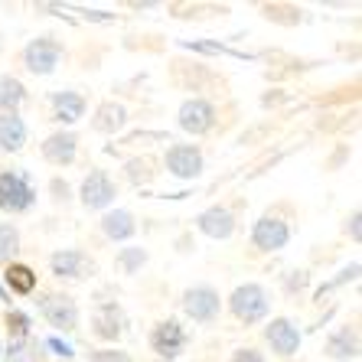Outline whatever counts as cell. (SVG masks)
Wrapping results in <instances>:
<instances>
[{"label":"cell","mask_w":362,"mask_h":362,"mask_svg":"<svg viewBox=\"0 0 362 362\" xmlns=\"http://www.w3.org/2000/svg\"><path fill=\"white\" fill-rule=\"evenodd\" d=\"M36 189L30 173L23 170H0V212L7 216H23L33 209Z\"/></svg>","instance_id":"6da1fadb"},{"label":"cell","mask_w":362,"mask_h":362,"mask_svg":"<svg viewBox=\"0 0 362 362\" xmlns=\"http://www.w3.org/2000/svg\"><path fill=\"white\" fill-rule=\"evenodd\" d=\"M228 310H232V317H235L238 323H245V327H255V323H262L264 317H268L271 310V297L268 291H264L262 284H238L235 291H232V297H228Z\"/></svg>","instance_id":"7a4b0ae2"},{"label":"cell","mask_w":362,"mask_h":362,"mask_svg":"<svg viewBox=\"0 0 362 362\" xmlns=\"http://www.w3.org/2000/svg\"><path fill=\"white\" fill-rule=\"evenodd\" d=\"M36 303H40L42 320L49 323L52 329H59V333H76L78 329V303H76V297L49 291V294H40V300Z\"/></svg>","instance_id":"3957f363"},{"label":"cell","mask_w":362,"mask_h":362,"mask_svg":"<svg viewBox=\"0 0 362 362\" xmlns=\"http://www.w3.org/2000/svg\"><path fill=\"white\" fill-rule=\"evenodd\" d=\"M49 271L59 281H88L98 274V262L82 248H62L49 258Z\"/></svg>","instance_id":"277c9868"},{"label":"cell","mask_w":362,"mask_h":362,"mask_svg":"<svg viewBox=\"0 0 362 362\" xmlns=\"http://www.w3.org/2000/svg\"><path fill=\"white\" fill-rule=\"evenodd\" d=\"M180 303H183V313L193 323H212L222 313V297H219V291L209 287V284L186 287Z\"/></svg>","instance_id":"5b68a950"},{"label":"cell","mask_w":362,"mask_h":362,"mask_svg":"<svg viewBox=\"0 0 362 362\" xmlns=\"http://www.w3.org/2000/svg\"><path fill=\"white\" fill-rule=\"evenodd\" d=\"M66 56L59 40H52V36H40V40L26 42L23 49V66L33 72V76H52L59 59Z\"/></svg>","instance_id":"8992f818"},{"label":"cell","mask_w":362,"mask_h":362,"mask_svg":"<svg viewBox=\"0 0 362 362\" xmlns=\"http://www.w3.org/2000/svg\"><path fill=\"white\" fill-rule=\"evenodd\" d=\"M186 346H189V333H186V327L177 317H167V320H160L151 329V349L160 359H177Z\"/></svg>","instance_id":"52a82bcc"},{"label":"cell","mask_w":362,"mask_h":362,"mask_svg":"<svg viewBox=\"0 0 362 362\" xmlns=\"http://www.w3.org/2000/svg\"><path fill=\"white\" fill-rule=\"evenodd\" d=\"M177 121L186 134H193V137L209 134L212 127H216V108H212V101H206V98H189L180 105Z\"/></svg>","instance_id":"ba28073f"},{"label":"cell","mask_w":362,"mask_h":362,"mask_svg":"<svg viewBox=\"0 0 362 362\" xmlns=\"http://www.w3.org/2000/svg\"><path fill=\"white\" fill-rule=\"evenodd\" d=\"M115 196H118V189H115L108 173L105 170H88V177L82 180V189H78V199H82L85 209H108Z\"/></svg>","instance_id":"9c48e42d"},{"label":"cell","mask_w":362,"mask_h":362,"mask_svg":"<svg viewBox=\"0 0 362 362\" xmlns=\"http://www.w3.org/2000/svg\"><path fill=\"white\" fill-rule=\"evenodd\" d=\"M291 242V226L278 216H262L252 228V245L258 252H281Z\"/></svg>","instance_id":"30bf717a"},{"label":"cell","mask_w":362,"mask_h":362,"mask_svg":"<svg viewBox=\"0 0 362 362\" xmlns=\"http://www.w3.org/2000/svg\"><path fill=\"white\" fill-rule=\"evenodd\" d=\"M167 170L180 180H196L202 173V151L196 144H173L163 157Z\"/></svg>","instance_id":"8fae6325"},{"label":"cell","mask_w":362,"mask_h":362,"mask_svg":"<svg viewBox=\"0 0 362 362\" xmlns=\"http://www.w3.org/2000/svg\"><path fill=\"white\" fill-rule=\"evenodd\" d=\"M124 329H127V317H124V310H121L115 300L98 303V307H95V313H92V333L98 339L115 343V339L124 337Z\"/></svg>","instance_id":"7c38bea8"},{"label":"cell","mask_w":362,"mask_h":362,"mask_svg":"<svg viewBox=\"0 0 362 362\" xmlns=\"http://www.w3.org/2000/svg\"><path fill=\"white\" fill-rule=\"evenodd\" d=\"M264 339L271 343V349L278 356H294L300 349V329L294 327V320H287V317H278V320H271L264 327Z\"/></svg>","instance_id":"4fadbf2b"},{"label":"cell","mask_w":362,"mask_h":362,"mask_svg":"<svg viewBox=\"0 0 362 362\" xmlns=\"http://www.w3.org/2000/svg\"><path fill=\"white\" fill-rule=\"evenodd\" d=\"M78 153V137L72 131H56L42 141V160L52 167H69Z\"/></svg>","instance_id":"5bb4252c"},{"label":"cell","mask_w":362,"mask_h":362,"mask_svg":"<svg viewBox=\"0 0 362 362\" xmlns=\"http://www.w3.org/2000/svg\"><path fill=\"white\" fill-rule=\"evenodd\" d=\"M196 228H199L202 235L216 238V242H226V238L235 232V212L226 209V206H212V209L199 212Z\"/></svg>","instance_id":"9a60e30c"},{"label":"cell","mask_w":362,"mask_h":362,"mask_svg":"<svg viewBox=\"0 0 362 362\" xmlns=\"http://www.w3.org/2000/svg\"><path fill=\"white\" fill-rule=\"evenodd\" d=\"M101 232H105V238H111V242H127V238H134L137 222L127 209H111L101 216Z\"/></svg>","instance_id":"2e32d148"},{"label":"cell","mask_w":362,"mask_h":362,"mask_svg":"<svg viewBox=\"0 0 362 362\" xmlns=\"http://www.w3.org/2000/svg\"><path fill=\"white\" fill-rule=\"evenodd\" d=\"M52 115L62 124H76L85 118V95L82 92H56L52 95Z\"/></svg>","instance_id":"e0dca14e"},{"label":"cell","mask_w":362,"mask_h":362,"mask_svg":"<svg viewBox=\"0 0 362 362\" xmlns=\"http://www.w3.org/2000/svg\"><path fill=\"white\" fill-rule=\"evenodd\" d=\"M26 144V124L20 115H0V153H20Z\"/></svg>","instance_id":"ac0fdd59"},{"label":"cell","mask_w":362,"mask_h":362,"mask_svg":"<svg viewBox=\"0 0 362 362\" xmlns=\"http://www.w3.org/2000/svg\"><path fill=\"white\" fill-rule=\"evenodd\" d=\"M124 124H127V108L121 101H105V105H98V111H95V118H92V127L101 131V134H118Z\"/></svg>","instance_id":"d6986e66"},{"label":"cell","mask_w":362,"mask_h":362,"mask_svg":"<svg viewBox=\"0 0 362 362\" xmlns=\"http://www.w3.org/2000/svg\"><path fill=\"white\" fill-rule=\"evenodd\" d=\"M0 362H46V346L36 337L13 339V343L4 349V359Z\"/></svg>","instance_id":"ffe728a7"},{"label":"cell","mask_w":362,"mask_h":362,"mask_svg":"<svg viewBox=\"0 0 362 362\" xmlns=\"http://www.w3.org/2000/svg\"><path fill=\"white\" fill-rule=\"evenodd\" d=\"M4 284L13 291V294L26 297L36 291V271L30 268V264H20V262H10L7 268H4Z\"/></svg>","instance_id":"44dd1931"},{"label":"cell","mask_w":362,"mask_h":362,"mask_svg":"<svg viewBox=\"0 0 362 362\" xmlns=\"http://www.w3.org/2000/svg\"><path fill=\"white\" fill-rule=\"evenodd\" d=\"M26 101V88L20 78L0 76V115H17Z\"/></svg>","instance_id":"7402d4cb"},{"label":"cell","mask_w":362,"mask_h":362,"mask_svg":"<svg viewBox=\"0 0 362 362\" xmlns=\"http://www.w3.org/2000/svg\"><path fill=\"white\" fill-rule=\"evenodd\" d=\"M356 353H359V333H356V329L343 327L327 339V356L329 359H353Z\"/></svg>","instance_id":"603a6c76"},{"label":"cell","mask_w":362,"mask_h":362,"mask_svg":"<svg viewBox=\"0 0 362 362\" xmlns=\"http://www.w3.org/2000/svg\"><path fill=\"white\" fill-rule=\"evenodd\" d=\"M20 255V228L10 222H0V268H7Z\"/></svg>","instance_id":"cb8c5ba5"},{"label":"cell","mask_w":362,"mask_h":362,"mask_svg":"<svg viewBox=\"0 0 362 362\" xmlns=\"http://www.w3.org/2000/svg\"><path fill=\"white\" fill-rule=\"evenodd\" d=\"M30 327H33V320H30L26 313H20V310H7V333H10V343H13V339L33 337V333H30Z\"/></svg>","instance_id":"d4e9b609"},{"label":"cell","mask_w":362,"mask_h":362,"mask_svg":"<svg viewBox=\"0 0 362 362\" xmlns=\"http://www.w3.org/2000/svg\"><path fill=\"white\" fill-rule=\"evenodd\" d=\"M118 264L124 268V274H137V271L147 264V252H144V248H121Z\"/></svg>","instance_id":"484cf974"},{"label":"cell","mask_w":362,"mask_h":362,"mask_svg":"<svg viewBox=\"0 0 362 362\" xmlns=\"http://www.w3.org/2000/svg\"><path fill=\"white\" fill-rule=\"evenodd\" d=\"M88 362H134L124 349H92Z\"/></svg>","instance_id":"4316f807"},{"label":"cell","mask_w":362,"mask_h":362,"mask_svg":"<svg viewBox=\"0 0 362 362\" xmlns=\"http://www.w3.org/2000/svg\"><path fill=\"white\" fill-rule=\"evenodd\" d=\"M42 346H46V349H52V353H56V356H62V362H69V359H72V356H76V349H72V346H69V343H62L59 337H49V339H46V343H42Z\"/></svg>","instance_id":"83f0119b"},{"label":"cell","mask_w":362,"mask_h":362,"mask_svg":"<svg viewBox=\"0 0 362 362\" xmlns=\"http://www.w3.org/2000/svg\"><path fill=\"white\" fill-rule=\"evenodd\" d=\"M232 362H264V356L258 353V349H252V346H245V349L232 353Z\"/></svg>","instance_id":"f1b7e54d"},{"label":"cell","mask_w":362,"mask_h":362,"mask_svg":"<svg viewBox=\"0 0 362 362\" xmlns=\"http://www.w3.org/2000/svg\"><path fill=\"white\" fill-rule=\"evenodd\" d=\"M359 219H362V216H359V212H353V219H349V226H346V232H353V242H359Z\"/></svg>","instance_id":"f546056e"},{"label":"cell","mask_w":362,"mask_h":362,"mask_svg":"<svg viewBox=\"0 0 362 362\" xmlns=\"http://www.w3.org/2000/svg\"><path fill=\"white\" fill-rule=\"evenodd\" d=\"M52 193H56V199H69V186L59 183V180H52Z\"/></svg>","instance_id":"4dcf8cb0"},{"label":"cell","mask_w":362,"mask_h":362,"mask_svg":"<svg viewBox=\"0 0 362 362\" xmlns=\"http://www.w3.org/2000/svg\"><path fill=\"white\" fill-rule=\"evenodd\" d=\"M0 359H4V346H0Z\"/></svg>","instance_id":"1f68e13d"}]
</instances>
